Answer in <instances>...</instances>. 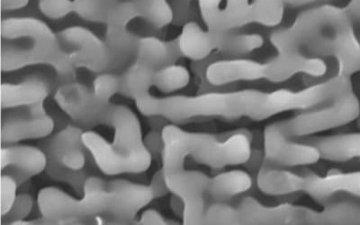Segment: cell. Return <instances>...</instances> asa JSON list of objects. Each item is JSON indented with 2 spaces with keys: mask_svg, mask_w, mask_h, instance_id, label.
Instances as JSON below:
<instances>
[{
  "mask_svg": "<svg viewBox=\"0 0 360 225\" xmlns=\"http://www.w3.org/2000/svg\"><path fill=\"white\" fill-rule=\"evenodd\" d=\"M162 169L169 191L188 178L185 166L189 156L211 168L220 169L246 165L252 154V134L246 130L237 131L226 139L219 140L211 135L192 133L169 124L162 128Z\"/></svg>",
  "mask_w": 360,
  "mask_h": 225,
  "instance_id": "5b68a950",
  "label": "cell"
},
{
  "mask_svg": "<svg viewBox=\"0 0 360 225\" xmlns=\"http://www.w3.org/2000/svg\"><path fill=\"white\" fill-rule=\"evenodd\" d=\"M29 0H1L2 11H14L27 6Z\"/></svg>",
  "mask_w": 360,
  "mask_h": 225,
  "instance_id": "f35d334b",
  "label": "cell"
},
{
  "mask_svg": "<svg viewBox=\"0 0 360 225\" xmlns=\"http://www.w3.org/2000/svg\"><path fill=\"white\" fill-rule=\"evenodd\" d=\"M270 41L278 53L335 59L338 74L360 70V43L346 8L321 5L298 15L291 27L275 31Z\"/></svg>",
  "mask_w": 360,
  "mask_h": 225,
  "instance_id": "3957f363",
  "label": "cell"
},
{
  "mask_svg": "<svg viewBox=\"0 0 360 225\" xmlns=\"http://www.w3.org/2000/svg\"><path fill=\"white\" fill-rule=\"evenodd\" d=\"M149 186L152 189L154 198H162L170 193L165 178H164L162 169L155 172Z\"/></svg>",
  "mask_w": 360,
  "mask_h": 225,
  "instance_id": "8d00e7d4",
  "label": "cell"
},
{
  "mask_svg": "<svg viewBox=\"0 0 360 225\" xmlns=\"http://www.w3.org/2000/svg\"><path fill=\"white\" fill-rule=\"evenodd\" d=\"M302 175L283 168L264 158L260 165L257 184L263 193L270 196H285L301 192Z\"/></svg>",
  "mask_w": 360,
  "mask_h": 225,
  "instance_id": "d6986e66",
  "label": "cell"
},
{
  "mask_svg": "<svg viewBox=\"0 0 360 225\" xmlns=\"http://www.w3.org/2000/svg\"><path fill=\"white\" fill-rule=\"evenodd\" d=\"M242 224H305L307 207L285 203L266 207L252 197L244 198L239 207Z\"/></svg>",
  "mask_w": 360,
  "mask_h": 225,
  "instance_id": "2e32d148",
  "label": "cell"
},
{
  "mask_svg": "<svg viewBox=\"0 0 360 225\" xmlns=\"http://www.w3.org/2000/svg\"><path fill=\"white\" fill-rule=\"evenodd\" d=\"M173 11V22L178 25H184L186 22L194 21V0H169Z\"/></svg>",
  "mask_w": 360,
  "mask_h": 225,
  "instance_id": "e575fe53",
  "label": "cell"
},
{
  "mask_svg": "<svg viewBox=\"0 0 360 225\" xmlns=\"http://www.w3.org/2000/svg\"><path fill=\"white\" fill-rule=\"evenodd\" d=\"M305 224H360V204L339 200L329 202L321 211L307 207Z\"/></svg>",
  "mask_w": 360,
  "mask_h": 225,
  "instance_id": "7402d4cb",
  "label": "cell"
},
{
  "mask_svg": "<svg viewBox=\"0 0 360 225\" xmlns=\"http://www.w3.org/2000/svg\"><path fill=\"white\" fill-rule=\"evenodd\" d=\"M2 172L14 177L20 186L46 170L48 157L39 146L11 144L1 147Z\"/></svg>",
  "mask_w": 360,
  "mask_h": 225,
  "instance_id": "9a60e30c",
  "label": "cell"
},
{
  "mask_svg": "<svg viewBox=\"0 0 360 225\" xmlns=\"http://www.w3.org/2000/svg\"><path fill=\"white\" fill-rule=\"evenodd\" d=\"M199 11L208 30L233 31L250 25V0H198Z\"/></svg>",
  "mask_w": 360,
  "mask_h": 225,
  "instance_id": "e0dca14e",
  "label": "cell"
},
{
  "mask_svg": "<svg viewBox=\"0 0 360 225\" xmlns=\"http://www.w3.org/2000/svg\"><path fill=\"white\" fill-rule=\"evenodd\" d=\"M40 11L45 17L51 19H60L74 12L72 0H39Z\"/></svg>",
  "mask_w": 360,
  "mask_h": 225,
  "instance_id": "836d02e7",
  "label": "cell"
},
{
  "mask_svg": "<svg viewBox=\"0 0 360 225\" xmlns=\"http://www.w3.org/2000/svg\"><path fill=\"white\" fill-rule=\"evenodd\" d=\"M180 57L183 55L178 39L166 43L156 37L140 38L135 53V60L147 64L155 70L176 64Z\"/></svg>",
  "mask_w": 360,
  "mask_h": 225,
  "instance_id": "ffe728a7",
  "label": "cell"
},
{
  "mask_svg": "<svg viewBox=\"0 0 360 225\" xmlns=\"http://www.w3.org/2000/svg\"><path fill=\"white\" fill-rule=\"evenodd\" d=\"M17 179L8 173L2 172L0 179V211L1 217L8 214L17 199Z\"/></svg>",
  "mask_w": 360,
  "mask_h": 225,
  "instance_id": "d6a6232c",
  "label": "cell"
},
{
  "mask_svg": "<svg viewBox=\"0 0 360 225\" xmlns=\"http://www.w3.org/2000/svg\"><path fill=\"white\" fill-rule=\"evenodd\" d=\"M252 185V177L246 170H228L210 178L207 195L214 202H226L249 191Z\"/></svg>",
  "mask_w": 360,
  "mask_h": 225,
  "instance_id": "44dd1931",
  "label": "cell"
},
{
  "mask_svg": "<svg viewBox=\"0 0 360 225\" xmlns=\"http://www.w3.org/2000/svg\"><path fill=\"white\" fill-rule=\"evenodd\" d=\"M302 175L301 192L307 193L318 204L327 205L340 193L360 198V172H329L326 176L310 172Z\"/></svg>",
  "mask_w": 360,
  "mask_h": 225,
  "instance_id": "5bb4252c",
  "label": "cell"
},
{
  "mask_svg": "<svg viewBox=\"0 0 360 225\" xmlns=\"http://www.w3.org/2000/svg\"><path fill=\"white\" fill-rule=\"evenodd\" d=\"M139 224L165 225L168 224V221L164 219V217L159 212L154 210V209H148L141 215Z\"/></svg>",
  "mask_w": 360,
  "mask_h": 225,
  "instance_id": "74e56055",
  "label": "cell"
},
{
  "mask_svg": "<svg viewBox=\"0 0 360 225\" xmlns=\"http://www.w3.org/2000/svg\"><path fill=\"white\" fill-rule=\"evenodd\" d=\"M170 205H172L173 212H174L178 217H183V214H184V203H183L181 198L173 194L172 199H170Z\"/></svg>",
  "mask_w": 360,
  "mask_h": 225,
  "instance_id": "60d3db41",
  "label": "cell"
},
{
  "mask_svg": "<svg viewBox=\"0 0 360 225\" xmlns=\"http://www.w3.org/2000/svg\"><path fill=\"white\" fill-rule=\"evenodd\" d=\"M326 73L327 63L321 57L278 53L275 57L266 62L243 57L217 60L207 67L205 76L212 86H223L231 83L260 79L281 83L297 74L321 77Z\"/></svg>",
  "mask_w": 360,
  "mask_h": 225,
  "instance_id": "ba28073f",
  "label": "cell"
},
{
  "mask_svg": "<svg viewBox=\"0 0 360 225\" xmlns=\"http://www.w3.org/2000/svg\"><path fill=\"white\" fill-rule=\"evenodd\" d=\"M265 92L247 89L236 92H208L195 96L172 95L157 98L146 93L134 102L138 110L149 117H162L173 123L205 118L259 121Z\"/></svg>",
  "mask_w": 360,
  "mask_h": 225,
  "instance_id": "8992f818",
  "label": "cell"
},
{
  "mask_svg": "<svg viewBox=\"0 0 360 225\" xmlns=\"http://www.w3.org/2000/svg\"><path fill=\"white\" fill-rule=\"evenodd\" d=\"M191 82V73L184 66L172 64L154 72L153 85L164 94L185 88Z\"/></svg>",
  "mask_w": 360,
  "mask_h": 225,
  "instance_id": "484cf974",
  "label": "cell"
},
{
  "mask_svg": "<svg viewBox=\"0 0 360 225\" xmlns=\"http://www.w3.org/2000/svg\"><path fill=\"white\" fill-rule=\"evenodd\" d=\"M82 198L77 199L62 189L48 187L38 194L41 217L49 224H77L108 218L112 223L127 224L154 199L150 186L127 179L112 181L98 176L86 179Z\"/></svg>",
  "mask_w": 360,
  "mask_h": 225,
  "instance_id": "7a4b0ae2",
  "label": "cell"
},
{
  "mask_svg": "<svg viewBox=\"0 0 360 225\" xmlns=\"http://www.w3.org/2000/svg\"><path fill=\"white\" fill-rule=\"evenodd\" d=\"M202 224H242V221L238 208L225 202H214L205 208Z\"/></svg>",
  "mask_w": 360,
  "mask_h": 225,
  "instance_id": "f546056e",
  "label": "cell"
},
{
  "mask_svg": "<svg viewBox=\"0 0 360 225\" xmlns=\"http://www.w3.org/2000/svg\"><path fill=\"white\" fill-rule=\"evenodd\" d=\"M359 115V101L352 89L330 104L269 124L264 131L265 158L283 167L313 165L317 159L316 149L311 144L295 142V138L343 126Z\"/></svg>",
  "mask_w": 360,
  "mask_h": 225,
  "instance_id": "277c9868",
  "label": "cell"
},
{
  "mask_svg": "<svg viewBox=\"0 0 360 225\" xmlns=\"http://www.w3.org/2000/svg\"><path fill=\"white\" fill-rule=\"evenodd\" d=\"M156 70L147 64L134 61L133 65L121 76L120 93L131 99L150 92Z\"/></svg>",
  "mask_w": 360,
  "mask_h": 225,
  "instance_id": "d4e9b609",
  "label": "cell"
},
{
  "mask_svg": "<svg viewBox=\"0 0 360 225\" xmlns=\"http://www.w3.org/2000/svg\"><path fill=\"white\" fill-rule=\"evenodd\" d=\"M1 40L3 72L17 71L34 65H47L53 69L62 57L57 34L41 19H3Z\"/></svg>",
  "mask_w": 360,
  "mask_h": 225,
  "instance_id": "52a82bcc",
  "label": "cell"
},
{
  "mask_svg": "<svg viewBox=\"0 0 360 225\" xmlns=\"http://www.w3.org/2000/svg\"><path fill=\"white\" fill-rule=\"evenodd\" d=\"M54 100L64 114L82 126L103 124L114 128L111 143L96 132L82 135L86 150L104 175H133L149 169L153 158L144 144L140 121L127 106L101 101L92 90L75 81L60 85Z\"/></svg>",
  "mask_w": 360,
  "mask_h": 225,
  "instance_id": "6da1fadb",
  "label": "cell"
},
{
  "mask_svg": "<svg viewBox=\"0 0 360 225\" xmlns=\"http://www.w3.org/2000/svg\"><path fill=\"white\" fill-rule=\"evenodd\" d=\"M74 13L86 21L107 24L109 17L123 0H73Z\"/></svg>",
  "mask_w": 360,
  "mask_h": 225,
  "instance_id": "83f0119b",
  "label": "cell"
},
{
  "mask_svg": "<svg viewBox=\"0 0 360 225\" xmlns=\"http://www.w3.org/2000/svg\"><path fill=\"white\" fill-rule=\"evenodd\" d=\"M82 128L68 125L53 136L44 138L39 144L48 158L72 170H82L86 165L85 146Z\"/></svg>",
  "mask_w": 360,
  "mask_h": 225,
  "instance_id": "4fadbf2b",
  "label": "cell"
},
{
  "mask_svg": "<svg viewBox=\"0 0 360 225\" xmlns=\"http://www.w3.org/2000/svg\"><path fill=\"white\" fill-rule=\"evenodd\" d=\"M60 49L72 65L94 72H108L114 69L112 51L107 41L89 29L72 27L57 34Z\"/></svg>",
  "mask_w": 360,
  "mask_h": 225,
  "instance_id": "30bf717a",
  "label": "cell"
},
{
  "mask_svg": "<svg viewBox=\"0 0 360 225\" xmlns=\"http://www.w3.org/2000/svg\"><path fill=\"white\" fill-rule=\"evenodd\" d=\"M139 18L153 27L160 29L173 22V11L169 0H134Z\"/></svg>",
  "mask_w": 360,
  "mask_h": 225,
  "instance_id": "4316f807",
  "label": "cell"
},
{
  "mask_svg": "<svg viewBox=\"0 0 360 225\" xmlns=\"http://www.w3.org/2000/svg\"><path fill=\"white\" fill-rule=\"evenodd\" d=\"M121 76L115 74L103 72L93 83V94L101 101H110L112 96L120 93Z\"/></svg>",
  "mask_w": 360,
  "mask_h": 225,
  "instance_id": "4dcf8cb0",
  "label": "cell"
},
{
  "mask_svg": "<svg viewBox=\"0 0 360 225\" xmlns=\"http://www.w3.org/2000/svg\"><path fill=\"white\" fill-rule=\"evenodd\" d=\"M45 172L56 181L70 185L79 196L83 193L86 179L91 176L90 170L86 167L82 170H72L49 158Z\"/></svg>",
  "mask_w": 360,
  "mask_h": 225,
  "instance_id": "f1b7e54d",
  "label": "cell"
},
{
  "mask_svg": "<svg viewBox=\"0 0 360 225\" xmlns=\"http://www.w3.org/2000/svg\"><path fill=\"white\" fill-rule=\"evenodd\" d=\"M107 27L105 41L112 51L115 69L135 55L139 38L128 30L127 25H108Z\"/></svg>",
  "mask_w": 360,
  "mask_h": 225,
  "instance_id": "cb8c5ba5",
  "label": "cell"
},
{
  "mask_svg": "<svg viewBox=\"0 0 360 225\" xmlns=\"http://www.w3.org/2000/svg\"><path fill=\"white\" fill-rule=\"evenodd\" d=\"M56 128V121L47 114L44 104L22 108L18 111H3L1 118L2 146L21 141L41 139L49 137Z\"/></svg>",
  "mask_w": 360,
  "mask_h": 225,
  "instance_id": "8fae6325",
  "label": "cell"
},
{
  "mask_svg": "<svg viewBox=\"0 0 360 225\" xmlns=\"http://www.w3.org/2000/svg\"><path fill=\"white\" fill-rule=\"evenodd\" d=\"M178 41L183 57L193 61L207 59L213 53L225 59L242 57L264 44V39L259 34L205 30L195 21L183 25Z\"/></svg>",
  "mask_w": 360,
  "mask_h": 225,
  "instance_id": "9c48e42d",
  "label": "cell"
},
{
  "mask_svg": "<svg viewBox=\"0 0 360 225\" xmlns=\"http://www.w3.org/2000/svg\"><path fill=\"white\" fill-rule=\"evenodd\" d=\"M34 200L29 194L18 195L14 205L8 214L1 217L2 224H15L19 221L25 220L31 214Z\"/></svg>",
  "mask_w": 360,
  "mask_h": 225,
  "instance_id": "1f68e13d",
  "label": "cell"
},
{
  "mask_svg": "<svg viewBox=\"0 0 360 225\" xmlns=\"http://www.w3.org/2000/svg\"><path fill=\"white\" fill-rule=\"evenodd\" d=\"M323 0H253L249 6L250 24L274 27L281 24L287 8H295Z\"/></svg>",
  "mask_w": 360,
  "mask_h": 225,
  "instance_id": "603a6c76",
  "label": "cell"
},
{
  "mask_svg": "<svg viewBox=\"0 0 360 225\" xmlns=\"http://www.w3.org/2000/svg\"><path fill=\"white\" fill-rule=\"evenodd\" d=\"M144 144L149 151L152 158L154 160H162L163 151V140L162 130H154L150 131L147 136L143 138Z\"/></svg>",
  "mask_w": 360,
  "mask_h": 225,
  "instance_id": "d590c367",
  "label": "cell"
},
{
  "mask_svg": "<svg viewBox=\"0 0 360 225\" xmlns=\"http://www.w3.org/2000/svg\"><path fill=\"white\" fill-rule=\"evenodd\" d=\"M302 142L311 144L319 151L321 159L345 163L360 158V133L334 135L323 137H304Z\"/></svg>",
  "mask_w": 360,
  "mask_h": 225,
  "instance_id": "ac0fdd59",
  "label": "cell"
},
{
  "mask_svg": "<svg viewBox=\"0 0 360 225\" xmlns=\"http://www.w3.org/2000/svg\"><path fill=\"white\" fill-rule=\"evenodd\" d=\"M346 9L349 13L352 20L360 24V0H350Z\"/></svg>",
  "mask_w": 360,
  "mask_h": 225,
  "instance_id": "ab89813d",
  "label": "cell"
},
{
  "mask_svg": "<svg viewBox=\"0 0 360 225\" xmlns=\"http://www.w3.org/2000/svg\"><path fill=\"white\" fill-rule=\"evenodd\" d=\"M51 77L44 73H32L21 82L2 83L0 102L3 110L27 108L44 104L53 90Z\"/></svg>",
  "mask_w": 360,
  "mask_h": 225,
  "instance_id": "7c38bea8",
  "label": "cell"
}]
</instances>
